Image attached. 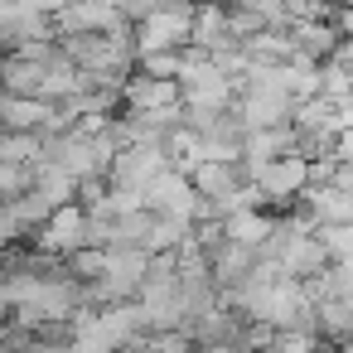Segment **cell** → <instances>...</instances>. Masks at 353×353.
<instances>
[{
    "instance_id": "obj_1",
    "label": "cell",
    "mask_w": 353,
    "mask_h": 353,
    "mask_svg": "<svg viewBox=\"0 0 353 353\" xmlns=\"http://www.w3.org/2000/svg\"><path fill=\"white\" fill-rule=\"evenodd\" d=\"M189 25H194V0H179L170 10H150L145 20L131 25V54H179L189 49Z\"/></svg>"
},
{
    "instance_id": "obj_2",
    "label": "cell",
    "mask_w": 353,
    "mask_h": 353,
    "mask_svg": "<svg viewBox=\"0 0 353 353\" xmlns=\"http://www.w3.org/2000/svg\"><path fill=\"white\" fill-rule=\"evenodd\" d=\"M160 170H170V160H165V150L160 145H126V150H117L112 155V165H107V189H145Z\"/></svg>"
},
{
    "instance_id": "obj_3",
    "label": "cell",
    "mask_w": 353,
    "mask_h": 353,
    "mask_svg": "<svg viewBox=\"0 0 353 353\" xmlns=\"http://www.w3.org/2000/svg\"><path fill=\"white\" fill-rule=\"evenodd\" d=\"M256 194L266 199V203H295L300 199V189L310 184V160H295V155H281V160H271V165H261L256 170Z\"/></svg>"
},
{
    "instance_id": "obj_4",
    "label": "cell",
    "mask_w": 353,
    "mask_h": 353,
    "mask_svg": "<svg viewBox=\"0 0 353 353\" xmlns=\"http://www.w3.org/2000/svg\"><path fill=\"white\" fill-rule=\"evenodd\" d=\"M83 228H88L83 208L78 203H63V208L49 213L44 228H34V252L39 256H73L83 247Z\"/></svg>"
},
{
    "instance_id": "obj_5",
    "label": "cell",
    "mask_w": 353,
    "mask_h": 353,
    "mask_svg": "<svg viewBox=\"0 0 353 353\" xmlns=\"http://www.w3.org/2000/svg\"><path fill=\"white\" fill-rule=\"evenodd\" d=\"M141 329H145V319H141V310H136V305H107V310H92V324H88L83 334L117 353V348H121V343H131Z\"/></svg>"
},
{
    "instance_id": "obj_6",
    "label": "cell",
    "mask_w": 353,
    "mask_h": 353,
    "mask_svg": "<svg viewBox=\"0 0 353 353\" xmlns=\"http://www.w3.org/2000/svg\"><path fill=\"white\" fill-rule=\"evenodd\" d=\"M295 203H305V213L314 223H353V194H343L334 184H305Z\"/></svg>"
},
{
    "instance_id": "obj_7",
    "label": "cell",
    "mask_w": 353,
    "mask_h": 353,
    "mask_svg": "<svg viewBox=\"0 0 353 353\" xmlns=\"http://www.w3.org/2000/svg\"><path fill=\"white\" fill-rule=\"evenodd\" d=\"M276 266H281L285 281H314V276L329 266V256L319 252L314 237H290V242L276 252Z\"/></svg>"
},
{
    "instance_id": "obj_8",
    "label": "cell",
    "mask_w": 353,
    "mask_h": 353,
    "mask_svg": "<svg viewBox=\"0 0 353 353\" xmlns=\"http://www.w3.org/2000/svg\"><path fill=\"white\" fill-rule=\"evenodd\" d=\"M184 179H189V189H194L203 203H213V213H218V203H223V199H228V194L242 184L237 165H194Z\"/></svg>"
},
{
    "instance_id": "obj_9",
    "label": "cell",
    "mask_w": 353,
    "mask_h": 353,
    "mask_svg": "<svg viewBox=\"0 0 353 353\" xmlns=\"http://www.w3.org/2000/svg\"><path fill=\"white\" fill-rule=\"evenodd\" d=\"M271 213H261V208H242V213H223L218 218V228H223V242H237V247H261L266 237H271Z\"/></svg>"
},
{
    "instance_id": "obj_10",
    "label": "cell",
    "mask_w": 353,
    "mask_h": 353,
    "mask_svg": "<svg viewBox=\"0 0 353 353\" xmlns=\"http://www.w3.org/2000/svg\"><path fill=\"white\" fill-rule=\"evenodd\" d=\"M44 117L49 107L34 102V97H10V92H0V131L6 136H25V131H44Z\"/></svg>"
},
{
    "instance_id": "obj_11",
    "label": "cell",
    "mask_w": 353,
    "mask_h": 353,
    "mask_svg": "<svg viewBox=\"0 0 353 353\" xmlns=\"http://www.w3.org/2000/svg\"><path fill=\"white\" fill-rule=\"evenodd\" d=\"M189 228L194 223H184V218H170V213H150V232H145V242H141V252L145 256H155V252H174L184 237H189Z\"/></svg>"
},
{
    "instance_id": "obj_12",
    "label": "cell",
    "mask_w": 353,
    "mask_h": 353,
    "mask_svg": "<svg viewBox=\"0 0 353 353\" xmlns=\"http://www.w3.org/2000/svg\"><path fill=\"white\" fill-rule=\"evenodd\" d=\"M6 213H10V218H15V223H20L25 232H34V228H44V223H49V213H54V203H49L44 194H34V189H25L20 199H10V203H6Z\"/></svg>"
},
{
    "instance_id": "obj_13",
    "label": "cell",
    "mask_w": 353,
    "mask_h": 353,
    "mask_svg": "<svg viewBox=\"0 0 353 353\" xmlns=\"http://www.w3.org/2000/svg\"><path fill=\"white\" fill-rule=\"evenodd\" d=\"M310 237L319 242V252H324L329 261H348V256H353V228H348V223H319Z\"/></svg>"
},
{
    "instance_id": "obj_14",
    "label": "cell",
    "mask_w": 353,
    "mask_h": 353,
    "mask_svg": "<svg viewBox=\"0 0 353 353\" xmlns=\"http://www.w3.org/2000/svg\"><path fill=\"white\" fill-rule=\"evenodd\" d=\"M136 73H141V78L174 83V78H179V54H145V59H136Z\"/></svg>"
},
{
    "instance_id": "obj_15",
    "label": "cell",
    "mask_w": 353,
    "mask_h": 353,
    "mask_svg": "<svg viewBox=\"0 0 353 353\" xmlns=\"http://www.w3.org/2000/svg\"><path fill=\"white\" fill-rule=\"evenodd\" d=\"M20 237H30V232H25V228H20V223H15L6 208H0V252H6V247H15Z\"/></svg>"
},
{
    "instance_id": "obj_16",
    "label": "cell",
    "mask_w": 353,
    "mask_h": 353,
    "mask_svg": "<svg viewBox=\"0 0 353 353\" xmlns=\"http://www.w3.org/2000/svg\"><path fill=\"white\" fill-rule=\"evenodd\" d=\"M194 6H218V10H228V6H237V0H194Z\"/></svg>"
},
{
    "instance_id": "obj_17",
    "label": "cell",
    "mask_w": 353,
    "mask_h": 353,
    "mask_svg": "<svg viewBox=\"0 0 353 353\" xmlns=\"http://www.w3.org/2000/svg\"><path fill=\"white\" fill-rule=\"evenodd\" d=\"M319 6H329V10H343V6H348V0H319Z\"/></svg>"
},
{
    "instance_id": "obj_18",
    "label": "cell",
    "mask_w": 353,
    "mask_h": 353,
    "mask_svg": "<svg viewBox=\"0 0 353 353\" xmlns=\"http://www.w3.org/2000/svg\"><path fill=\"white\" fill-rule=\"evenodd\" d=\"M0 145H6V131H0Z\"/></svg>"
},
{
    "instance_id": "obj_19",
    "label": "cell",
    "mask_w": 353,
    "mask_h": 353,
    "mask_svg": "<svg viewBox=\"0 0 353 353\" xmlns=\"http://www.w3.org/2000/svg\"><path fill=\"white\" fill-rule=\"evenodd\" d=\"M0 208H6V203H0Z\"/></svg>"
}]
</instances>
